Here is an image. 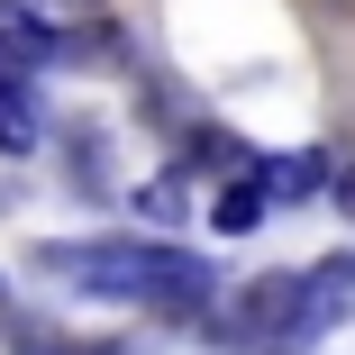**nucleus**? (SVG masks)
Here are the masks:
<instances>
[{"mask_svg":"<svg viewBox=\"0 0 355 355\" xmlns=\"http://www.w3.org/2000/svg\"><path fill=\"white\" fill-rule=\"evenodd\" d=\"M328 200H337V209H346V219H355V155L337 164V182H328Z\"/></svg>","mask_w":355,"mask_h":355,"instance_id":"nucleus-9","label":"nucleus"},{"mask_svg":"<svg viewBox=\"0 0 355 355\" xmlns=\"http://www.w3.org/2000/svg\"><path fill=\"white\" fill-rule=\"evenodd\" d=\"M46 273L92 301H137V310H200L209 264L164 237H110V246H46Z\"/></svg>","mask_w":355,"mask_h":355,"instance_id":"nucleus-1","label":"nucleus"},{"mask_svg":"<svg viewBox=\"0 0 355 355\" xmlns=\"http://www.w3.org/2000/svg\"><path fill=\"white\" fill-rule=\"evenodd\" d=\"M37 101H28V73H10V64H0V155H28L37 146Z\"/></svg>","mask_w":355,"mask_h":355,"instance_id":"nucleus-5","label":"nucleus"},{"mask_svg":"<svg viewBox=\"0 0 355 355\" xmlns=\"http://www.w3.org/2000/svg\"><path fill=\"white\" fill-rule=\"evenodd\" d=\"M355 301V255H328V264H310L301 273V328L292 337H319V328H337V310Z\"/></svg>","mask_w":355,"mask_h":355,"instance_id":"nucleus-3","label":"nucleus"},{"mask_svg":"<svg viewBox=\"0 0 355 355\" xmlns=\"http://www.w3.org/2000/svg\"><path fill=\"white\" fill-rule=\"evenodd\" d=\"M55 55H64V28L37 0H0V64H10V73H46Z\"/></svg>","mask_w":355,"mask_h":355,"instance_id":"nucleus-2","label":"nucleus"},{"mask_svg":"<svg viewBox=\"0 0 355 355\" xmlns=\"http://www.w3.org/2000/svg\"><path fill=\"white\" fill-rule=\"evenodd\" d=\"M328 182H337L328 155H273V164H264V191H273V200H310V191H328Z\"/></svg>","mask_w":355,"mask_h":355,"instance_id":"nucleus-6","label":"nucleus"},{"mask_svg":"<svg viewBox=\"0 0 355 355\" xmlns=\"http://www.w3.org/2000/svg\"><path fill=\"white\" fill-rule=\"evenodd\" d=\"M146 219H182V182H173V173L146 191Z\"/></svg>","mask_w":355,"mask_h":355,"instance_id":"nucleus-8","label":"nucleus"},{"mask_svg":"<svg viewBox=\"0 0 355 355\" xmlns=\"http://www.w3.org/2000/svg\"><path fill=\"white\" fill-rule=\"evenodd\" d=\"M37 10H46L55 28H92V19H110V0H37Z\"/></svg>","mask_w":355,"mask_h":355,"instance_id":"nucleus-7","label":"nucleus"},{"mask_svg":"<svg viewBox=\"0 0 355 355\" xmlns=\"http://www.w3.org/2000/svg\"><path fill=\"white\" fill-rule=\"evenodd\" d=\"M264 209H273V191H264V164H255V173H228V191L209 200V228H219V237H246Z\"/></svg>","mask_w":355,"mask_h":355,"instance_id":"nucleus-4","label":"nucleus"}]
</instances>
